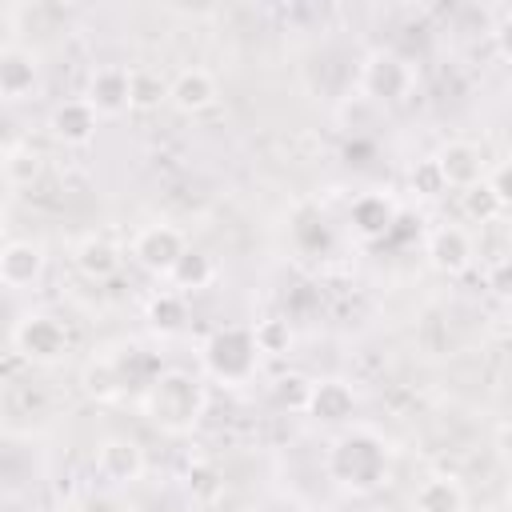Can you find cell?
<instances>
[{
	"mask_svg": "<svg viewBox=\"0 0 512 512\" xmlns=\"http://www.w3.org/2000/svg\"><path fill=\"white\" fill-rule=\"evenodd\" d=\"M140 412L164 436H192L208 412V384L188 368H156L140 392Z\"/></svg>",
	"mask_w": 512,
	"mask_h": 512,
	"instance_id": "1",
	"label": "cell"
},
{
	"mask_svg": "<svg viewBox=\"0 0 512 512\" xmlns=\"http://www.w3.org/2000/svg\"><path fill=\"white\" fill-rule=\"evenodd\" d=\"M324 468H328V480H336L344 492L368 496L392 476V448L376 428L352 424L328 444Z\"/></svg>",
	"mask_w": 512,
	"mask_h": 512,
	"instance_id": "2",
	"label": "cell"
},
{
	"mask_svg": "<svg viewBox=\"0 0 512 512\" xmlns=\"http://www.w3.org/2000/svg\"><path fill=\"white\" fill-rule=\"evenodd\" d=\"M264 356L252 340V328L248 324H220L204 336L200 344V368L208 380L224 384V388H244L256 380Z\"/></svg>",
	"mask_w": 512,
	"mask_h": 512,
	"instance_id": "3",
	"label": "cell"
},
{
	"mask_svg": "<svg viewBox=\"0 0 512 512\" xmlns=\"http://www.w3.org/2000/svg\"><path fill=\"white\" fill-rule=\"evenodd\" d=\"M360 96L368 104H404L416 92V68L396 48H372L360 60Z\"/></svg>",
	"mask_w": 512,
	"mask_h": 512,
	"instance_id": "4",
	"label": "cell"
},
{
	"mask_svg": "<svg viewBox=\"0 0 512 512\" xmlns=\"http://www.w3.org/2000/svg\"><path fill=\"white\" fill-rule=\"evenodd\" d=\"M12 352H16L24 364L52 368V364H60V360L72 352V332H68L64 320L52 316V312H24V316L12 324Z\"/></svg>",
	"mask_w": 512,
	"mask_h": 512,
	"instance_id": "5",
	"label": "cell"
},
{
	"mask_svg": "<svg viewBox=\"0 0 512 512\" xmlns=\"http://www.w3.org/2000/svg\"><path fill=\"white\" fill-rule=\"evenodd\" d=\"M148 456L132 436H104L92 452V472L108 484V488H132L144 480Z\"/></svg>",
	"mask_w": 512,
	"mask_h": 512,
	"instance_id": "6",
	"label": "cell"
},
{
	"mask_svg": "<svg viewBox=\"0 0 512 512\" xmlns=\"http://www.w3.org/2000/svg\"><path fill=\"white\" fill-rule=\"evenodd\" d=\"M184 248H188L184 232H180L176 224H168V220L144 224V228L132 236V244H128L132 260H136L144 272H152V276H168Z\"/></svg>",
	"mask_w": 512,
	"mask_h": 512,
	"instance_id": "7",
	"label": "cell"
},
{
	"mask_svg": "<svg viewBox=\"0 0 512 512\" xmlns=\"http://www.w3.org/2000/svg\"><path fill=\"white\" fill-rule=\"evenodd\" d=\"M508 204H512V192H508V164L504 160L496 168H488L476 184H468L460 192V212L472 224H496V220H504Z\"/></svg>",
	"mask_w": 512,
	"mask_h": 512,
	"instance_id": "8",
	"label": "cell"
},
{
	"mask_svg": "<svg viewBox=\"0 0 512 512\" xmlns=\"http://www.w3.org/2000/svg\"><path fill=\"white\" fill-rule=\"evenodd\" d=\"M428 160H432L440 184L452 192H464L468 184H476L488 172V160H484L480 144H472V140H444Z\"/></svg>",
	"mask_w": 512,
	"mask_h": 512,
	"instance_id": "9",
	"label": "cell"
},
{
	"mask_svg": "<svg viewBox=\"0 0 512 512\" xmlns=\"http://www.w3.org/2000/svg\"><path fill=\"white\" fill-rule=\"evenodd\" d=\"M356 408H360V396L344 376H320V380H312L304 416L332 428V424H348L356 416Z\"/></svg>",
	"mask_w": 512,
	"mask_h": 512,
	"instance_id": "10",
	"label": "cell"
},
{
	"mask_svg": "<svg viewBox=\"0 0 512 512\" xmlns=\"http://www.w3.org/2000/svg\"><path fill=\"white\" fill-rule=\"evenodd\" d=\"M424 256H428V264H432L440 276H460V272H468V268L476 264V244H472L468 228H460V224H440V228L428 232Z\"/></svg>",
	"mask_w": 512,
	"mask_h": 512,
	"instance_id": "11",
	"label": "cell"
},
{
	"mask_svg": "<svg viewBox=\"0 0 512 512\" xmlns=\"http://www.w3.org/2000/svg\"><path fill=\"white\" fill-rule=\"evenodd\" d=\"M40 88V56L24 44H0V104H20Z\"/></svg>",
	"mask_w": 512,
	"mask_h": 512,
	"instance_id": "12",
	"label": "cell"
},
{
	"mask_svg": "<svg viewBox=\"0 0 512 512\" xmlns=\"http://www.w3.org/2000/svg\"><path fill=\"white\" fill-rule=\"evenodd\" d=\"M396 220H400V208H396V200L384 196V192H360V196L352 200V208H348V224H352V232H356L364 244H376V240L392 236Z\"/></svg>",
	"mask_w": 512,
	"mask_h": 512,
	"instance_id": "13",
	"label": "cell"
},
{
	"mask_svg": "<svg viewBox=\"0 0 512 512\" xmlns=\"http://www.w3.org/2000/svg\"><path fill=\"white\" fill-rule=\"evenodd\" d=\"M220 100V84H216V76L208 72V68H180L172 80H168V104L176 108V112H184V116H200V112H208L212 104Z\"/></svg>",
	"mask_w": 512,
	"mask_h": 512,
	"instance_id": "14",
	"label": "cell"
},
{
	"mask_svg": "<svg viewBox=\"0 0 512 512\" xmlns=\"http://www.w3.org/2000/svg\"><path fill=\"white\" fill-rule=\"evenodd\" d=\"M96 128H100V116L88 108L84 96L60 100V104H52V112H48V132H52L60 144H68V148L92 144V140H96Z\"/></svg>",
	"mask_w": 512,
	"mask_h": 512,
	"instance_id": "15",
	"label": "cell"
},
{
	"mask_svg": "<svg viewBox=\"0 0 512 512\" xmlns=\"http://www.w3.org/2000/svg\"><path fill=\"white\" fill-rule=\"evenodd\" d=\"M44 264H48V252L40 240H8L0 248V284L16 292L32 288L44 276Z\"/></svg>",
	"mask_w": 512,
	"mask_h": 512,
	"instance_id": "16",
	"label": "cell"
},
{
	"mask_svg": "<svg viewBox=\"0 0 512 512\" xmlns=\"http://www.w3.org/2000/svg\"><path fill=\"white\" fill-rule=\"evenodd\" d=\"M84 100H88V108L100 120L128 112V68H120V64L92 68L88 72V84H84Z\"/></svg>",
	"mask_w": 512,
	"mask_h": 512,
	"instance_id": "17",
	"label": "cell"
},
{
	"mask_svg": "<svg viewBox=\"0 0 512 512\" xmlns=\"http://www.w3.org/2000/svg\"><path fill=\"white\" fill-rule=\"evenodd\" d=\"M80 388L92 396V400H120L128 392V372H124V360L112 356V352H96L84 360L80 368Z\"/></svg>",
	"mask_w": 512,
	"mask_h": 512,
	"instance_id": "18",
	"label": "cell"
},
{
	"mask_svg": "<svg viewBox=\"0 0 512 512\" xmlns=\"http://www.w3.org/2000/svg\"><path fill=\"white\" fill-rule=\"evenodd\" d=\"M72 264L88 280H112L124 268V248L116 240H108V236H84L72 248Z\"/></svg>",
	"mask_w": 512,
	"mask_h": 512,
	"instance_id": "19",
	"label": "cell"
},
{
	"mask_svg": "<svg viewBox=\"0 0 512 512\" xmlns=\"http://www.w3.org/2000/svg\"><path fill=\"white\" fill-rule=\"evenodd\" d=\"M468 492L452 472H432L412 492V512H464Z\"/></svg>",
	"mask_w": 512,
	"mask_h": 512,
	"instance_id": "20",
	"label": "cell"
},
{
	"mask_svg": "<svg viewBox=\"0 0 512 512\" xmlns=\"http://www.w3.org/2000/svg\"><path fill=\"white\" fill-rule=\"evenodd\" d=\"M164 280L172 284V292L188 296V292H200V288H208V284L216 280V264H212V256L200 252V248H184L180 260L172 264V272H168Z\"/></svg>",
	"mask_w": 512,
	"mask_h": 512,
	"instance_id": "21",
	"label": "cell"
},
{
	"mask_svg": "<svg viewBox=\"0 0 512 512\" xmlns=\"http://www.w3.org/2000/svg\"><path fill=\"white\" fill-rule=\"evenodd\" d=\"M144 320H148L152 332H160V336H176V332L184 328V320H188V300H184L180 292H172V288H160V292L148 296V304H144Z\"/></svg>",
	"mask_w": 512,
	"mask_h": 512,
	"instance_id": "22",
	"label": "cell"
},
{
	"mask_svg": "<svg viewBox=\"0 0 512 512\" xmlns=\"http://www.w3.org/2000/svg\"><path fill=\"white\" fill-rule=\"evenodd\" d=\"M168 104V76L156 68H128V112H156Z\"/></svg>",
	"mask_w": 512,
	"mask_h": 512,
	"instance_id": "23",
	"label": "cell"
},
{
	"mask_svg": "<svg viewBox=\"0 0 512 512\" xmlns=\"http://www.w3.org/2000/svg\"><path fill=\"white\" fill-rule=\"evenodd\" d=\"M40 168H44V156H40L32 144H8L4 156H0V172H4V180L16 184V188H28V184L40 176Z\"/></svg>",
	"mask_w": 512,
	"mask_h": 512,
	"instance_id": "24",
	"label": "cell"
},
{
	"mask_svg": "<svg viewBox=\"0 0 512 512\" xmlns=\"http://www.w3.org/2000/svg\"><path fill=\"white\" fill-rule=\"evenodd\" d=\"M184 488L196 504H216L224 496V476L212 460H192L188 472H184Z\"/></svg>",
	"mask_w": 512,
	"mask_h": 512,
	"instance_id": "25",
	"label": "cell"
},
{
	"mask_svg": "<svg viewBox=\"0 0 512 512\" xmlns=\"http://www.w3.org/2000/svg\"><path fill=\"white\" fill-rule=\"evenodd\" d=\"M252 340L260 356H288L292 352V324L284 316H264L252 324Z\"/></svg>",
	"mask_w": 512,
	"mask_h": 512,
	"instance_id": "26",
	"label": "cell"
},
{
	"mask_svg": "<svg viewBox=\"0 0 512 512\" xmlns=\"http://www.w3.org/2000/svg\"><path fill=\"white\" fill-rule=\"evenodd\" d=\"M308 392H312V380H308L304 372H284V376H276L272 388H268L272 404H276V408H288V412H304Z\"/></svg>",
	"mask_w": 512,
	"mask_h": 512,
	"instance_id": "27",
	"label": "cell"
},
{
	"mask_svg": "<svg viewBox=\"0 0 512 512\" xmlns=\"http://www.w3.org/2000/svg\"><path fill=\"white\" fill-rule=\"evenodd\" d=\"M412 188H424V196H436V192H444V184H440V176H436L432 160H424L420 168H412Z\"/></svg>",
	"mask_w": 512,
	"mask_h": 512,
	"instance_id": "28",
	"label": "cell"
}]
</instances>
